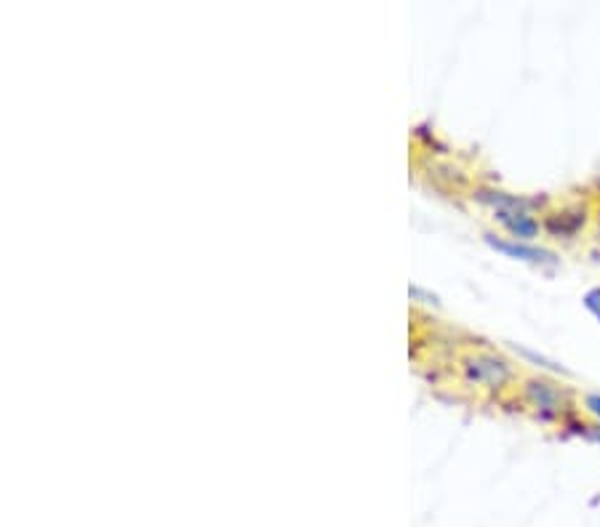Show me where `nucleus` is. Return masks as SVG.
Returning <instances> with one entry per match:
<instances>
[{"instance_id": "3", "label": "nucleus", "mask_w": 600, "mask_h": 527, "mask_svg": "<svg viewBox=\"0 0 600 527\" xmlns=\"http://www.w3.org/2000/svg\"><path fill=\"white\" fill-rule=\"evenodd\" d=\"M486 243H489L493 250L508 256V259L540 264V267H558V256L547 248L531 246V243H518L512 240V237L510 240H504V237H497V235H486Z\"/></svg>"}, {"instance_id": "2", "label": "nucleus", "mask_w": 600, "mask_h": 527, "mask_svg": "<svg viewBox=\"0 0 600 527\" xmlns=\"http://www.w3.org/2000/svg\"><path fill=\"white\" fill-rule=\"evenodd\" d=\"M523 400L534 407L540 418H558L566 411V394L564 389L555 386L553 381L545 379H529L523 384Z\"/></svg>"}, {"instance_id": "6", "label": "nucleus", "mask_w": 600, "mask_h": 527, "mask_svg": "<svg viewBox=\"0 0 600 527\" xmlns=\"http://www.w3.org/2000/svg\"><path fill=\"white\" fill-rule=\"evenodd\" d=\"M582 224H585V213H558V216L547 218V229L560 237H571L574 232L582 227Z\"/></svg>"}, {"instance_id": "4", "label": "nucleus", "mask_w": 600, "mask_h": 527, "mask_svg": "<svg viewBox=\"0 0 600 527\" xmlns=\"http://www.w3.org/2000/svg\"><path fill=\"white\" fill-rule=\"evenodd\" d=\"M493 218L510 232L512 240L531 243L534 237H540V222L529 211H493Z\"/></svg>"}, {"instance_id": "1", "label": "nucleus", "mask_w": 600, "mask_h": 527, "mask_svg": "<svg viewBox=\"0 0 600 527\" xmlns=\"http://www.w3.org/2000/svg\"><path fill=\"white\" fill-rule=\"evenodd\" d=\"M462 373L475 386L502 389L504 384H510L515 370L504 357L491 355V351H475V355H467L462 360Z\"/></svg>"}, {"instance_id": "7", "label": "nucleus", "mask_w": 600, "mask_h": 527, "mask_svg": "<svg viewBox=\"0 0 600 527\" xmlns=\"http://www.w3.org/2000/svg\"><path fill=\"white\" fill-rule=\"evenodd\" d=\"M585 411L590 413L592 418H596V422L600 424V394L598 392H590V394H585Z\"/></svg>"}, {"instance_id": "9", "label": "nucleus", "mask_w": 600, "mask_h": 527, "mask_svg": "<svg viewBox=\"0 0 600 527\" xmlns=\"http://www.w3.org/2000/svg\"><path fill=\"white\" fill-rule=\"evenodd\" d=\"M585 435L590 437V439H596V442H600V424L598 426H587Z\"/></svg>"}, {"instance_id": "5", "label": "nucleus", "mask_w": 600, "mask_h": 527, "mask_svg": "<svg viewBox=\"0 0 600 527\" xmlns=\"http://www.w3.org/2000/svg\"><path fill=\"white\" fill-rule=\"evenodd\" d=\"M475 200L484 205H491L493 211H534L540 205V200H529L523 194H510L499 190H478L475 192Z\"/></svg>"}, {"instance_id": "8", "label": "nucleus", "mask_w": 600, "mask_h": 527, "mask_svg": "<svg viewBox=\"0 0 600 527\" xmlns=\"http://www.w3.org/2000/svg\"><path fill=\"white\" fill-rule=\"evenodd\" d=\"M585 306H587V312H592V315L600 319V288H592V291H587Z\"/></svg>"}]
</instances>
